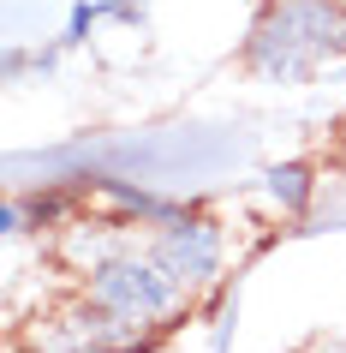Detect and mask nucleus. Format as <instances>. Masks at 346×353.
<instances>
[{"instance_id": "nucleus-1", "label": "nucleus", "mask_w": 346, "mask_h": 353, "mask_svg": "<svg viewBox=\"0 0 346 353\" xmlns=\"http://www.w3.org/2000/svg\"><path fill=\"white\" fill-rule=\"evenodd\" d=\"M185 288L155 252H108L90 263V347L131 353L180 312Z\"/></svg>"}, {"instance_id": "nucleus-2", "label": "nucleus", "mask_w": 346, "mask_h": 353, "mask_svg": "<svg viewBox=\"0 0 346 353\" xmlns=\"http://www.w3.org/2000/svg\"><path fill=\"white\" fill-rule=\"evenodd\" d=\"M334 54H346L340 0H269L263 19L251 24V42H245L251 72L274 78V84H299Z\"/></svg>"}, {"instance_id": "nucleus-3", "label": "nucleus", "mask_w": 346, "mask_h": 353, "mask_svg": "<svg viewBox=\"0 0 346 353\" xmlns=\"http://www.w3.org/2000/svg\"><path fill=\"white\" fill-rule=\"evenodd\" d=\"M149 252L162 258V270L180 281L185 294H197V288H209L221 276L227 240H221V228L209 216H173V222H162V234H155Z\"/></svg>"}, {"instance_id": "nucleus-4", "label": "nucleus", "mask_w": 346, "mask_h": 353, "mask_svg": "<svg viewBox=\"0 0 346 353\" xmlns=\"http://www.w3.org/2000/svg\"><path fill=\"white\" fill-rule=\"evenodd\" d=\"M269 186H274V198H281L287 210H299V204H305V192H310V174H305V168H274Z\"/></svg>"}, {"instance_id": "nucleus-5", "label": "nucleus", "mask_w": 346, "mask_h": 353, "mask_svg": "<svg viewBox=\"0 0 346 353\" xmlns=\"http://www.w3.org/2000/svg\"><path fill=\"white\" fill-rule=\"evenodd\" d=\"M340 168H346V144H340Z\"/></svg>"}, {"instance_id": "nucleus-6", "label": "nucleus", "mask_w": 346, "mask_h": 353, "mask_svg": "<svg viewBox=\"0 0 346 353\" xmlns=\"http://www.w3.org/2000/svg\"><path fill=\"white\" fill-rule=\"evenodd\" d=\"M340 12H346V0H340Z\"/></svg>"}]
</instances>
